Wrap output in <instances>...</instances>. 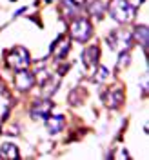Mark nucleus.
<instances>
[{
	"label": "nucleus",
	"instance_id": "obj_1",
	"mask_svg": "<svg viewBox=\"0 0 149 160\" xmlns=\"http://www.w3.org/2000/svg\"><path fill=\"white\" fill-rule=\"evenodd\" d=\"M107 11L111 18L118 24H129L137 15V8L131 4V0H111Z\"/></svg>",
	"mask_w": 149,
	"mask_h": 160
},
{
	"label": "nucleus",
	"instance_id": "obj_2",
	"mask_svg": "<svg viewBox=\"0 0 149 160\" xmlns=\"http://www.w3.org/2000/svg\"><path fill=\"white\" fill-rule=\"evenodd\" d=\"M69 37L77 42H87L93 37V26L87 17H77L69 22Z\"/></svg>",
	"mask_w": 149,
	"mask_h": 160
},
{
	"label": "nucleus",
	"instance_id": "obj_3",
	"mask_svg": "<svg viewBox=\"0 0 149 160\" xmlns=\"http://www.w3.org/2000/svg\"><path fill=\"white\" fill-rule=\"evenodd\" d=\"M6 64L9 66L11 69L20 71V69H27L31 66V57H29V51L26 48H13V49L6 55Z\"/></svg>",
	"mask_w": 149,
	"mask_h": 160
},
{
	"label": "nucleus",
	"instance_id": "obj_4",
	"mask_svg": "<svg viewBox=\"0 0 149 160\" xmlns=\"http://www.w3.org/2000/svg\"><path fill=\"white\" fill-rule=\"evenodd\" d=\"M107 44L113 51H129L131 44H133V37H131L129 31H124V29H113L107 35Z\"/></svg>",
	"mask_w": 149,
	"mask_h": 160
},
{
	"label": "nucleus",
	"instance_id": "obj_5",
	"mask_svg": "<svg viewBox=\"0 0 149 160\" xmlns=\"http://www.w3.org/2000/svg\"><path fill=\"white\" fill-rule=\"evenodd\" d=\"M124 98H126V95H124V89L120 86L109 88V89H106L102 93V102L107 108H111V109H118L120 106L124 104Z\"/></svg>",
	"mask_w": 149,
	"mask_h": 160
},
{
	"label": "nucleus",
	"instance_id": "obj_6",
	"mask_svg": "<svg viewBox=\"0 0 149 160\" xmlns=\"http://www.w3.org/2000/svg\"><path fill=\"white\" fill-rule=\"evenodd\" d=\"M53 102L49 98H40V100H35V104L31 106V118L33 120H46L47 117L51 115V109H53Z\"/></svg>",
	"mask_w": 149,
	"mask_h": 160
},
{
	"label": "nucleus",
	"instance_id": "obj_7",
	"mask_svg": "<svg viewBox=\"0 0 149 160\" xmlns=\"http://www.w3.org/2000/svg\"><path fill=\"white\" fill-rule=\"evenodd\" d=\"M35 86V75L29 73L27 69H20L17 71V75H15V88L18 91H29L31 88Z\"/></svg>",
	"mask_w": 149,
	"mask_h": 160
},
{
	"label": "nucleus",
	"instance_id": "obj_8",
	"mask_svg": "<svg viewBox=\"0 0 149 160\" xmlns=\"http://www.w3.org/2000/svg\"><path fill=\"white\" fill-rule=\"evenodd\" d=\"M60 13H62V17L67 20H73L80 17V13H82V4L77 2V0H62L60 2Z\"/></svg>",
	"mask_w": 149,
	"mask_h": 160
},
{
	"label": "nucleus",
	"instance_id": "obj_9",
	"mask_svg": "<svg viewBox=\"0 0 149 160\" xmlns=\"http://www.w3.org/2000/svg\"><path fill=\"white\" fill-rule=\"evenodd\" d=\"M71 49V44L67 38H64V35H58L55 42H51V53L57 57L58 60H64L67 57V53Z\"/></svg>",
	"mask_w": 149,
	"mask_h": 160
},
{
	"label": "nucleus",
	"instance_id": "obj_10",
	"mask_svg": "<svg viewBox=\"0 0 149 160\" xmlns=\"http://www.w3.org/2000/svg\"><path fill=\"white\" fill-rule=\"evenodd\" d=\"M98 58H100L98 42L84 48V51H82V60H84V64H86L87 68H97V66H98Z\"/></svg>",
	"mask_w": 149,
	"mask_h": 160
},
{
	"label": "nucleus",
	"instance_id": "obj_11",
	"mask_svg": "<svg viewBox=\"0 0 149 160\" xmlns=\"http://www.w3.org/2000/svg\"><path fill=\"white\" fill-rule=\"evenodd\" d=\"M82 8L87 11L89 17H95V18H98V20L102 18L104 13H106V6H104L102 0H84V6H82Z\"/></svg>",
	"mask_w": 149,
	"mask_h": 160
},
{
	"label": "nucleus",
	"instance_id": "obj_12",
	"mask_svg": "<svg viewBox=\"0 0 149 160\" xmlns=\"http://www.w3.org/2000/svg\"><path fill=\"white\" fill-rule=\"evenodd\" d=\"M11 102H13V98H11L9 91L0 84V120H7V115H9L11 106H13Z\"/></svg>",
	"mask_w": 149,
	"mask_h": 160
},
{
	"label": "nucleus",
	"instance_id": "obj_13",
	"mask_svg": "<svg viewBox=\"0 0 149 160\" xmlns=\"http://www.w3.org/2000/svg\"><path fill=\"white\" fill-rule=\"evenodd\" d=\"M133 37V42H137L138 46H142V49L147 53V44H149V31H147V26H137L135 31L131 33Z\"/></svg>",
	"mask_w": 149,
	"mask_h": 160
},
{
	"label": "nucleus",
	"instance_id": "obj_14",
	"mask_svg": "<svg viewBox=\"0 0 149 160\" xmlns=\"http://www.w3.org/2000/svg\"><path fill=\"white\" fill-rule=\"evenodd\" d=\"M46 126H47V131H49L51 135H57L60 131L64 129V126H66V118H64V115H55V117H47L46 118Z\"/></svg>",
	"mask_w": 149,
	"mask_h": 160
},
{
	"label": "nucleus",
	"instance_id": "obj_15",
	"mask_svg": "<svg viewBox=\"0 0 149 160\" xmlns=\"http://www.w3.org/2000/svg\"><path fill=\"white\" fill-rule=\"evenodd\" d=\"M0 158H9V160H18L20 155H18V149L15 144H2L0 148Z\"/></svg>",
	"mask_w": 149,
	"mask_h": 160
},
{
	"label": "nucleus",
	"instance_id": "obj_16",
	"mask_svg": "<svg viewBox=\"0 0 149 160\" xmlns=\"http://www.w3.org/2000/svg\"><path fill=\"white\" fill-rule=\"evenodd\" d=\"M107 77H109V71H107V68H104V66H97V71H95V77H93V82H97V84H100V82L107 80Z\"/></svg>",
	"mask_w": 149,
	"mask_h": 160
},
{
	"label": "nucleus",
	"instance_id": "obj_17",
	"mask_svg": "<svg viewBox=\"0 0 149 160\" xmlns=\"http://www.w3.org/2000/svg\"><path fill=\"white\" fill-rule=\"evenodd\" d=\"M129 51H122L118 57V62H117V69H124V68H127L129 66Z\"/></svg>",
	"mask_w": 149,
	"mask_h": 160
},
{
	"label": "nucleus",
	"instance_id": "obj_18",
	"mask_svg": "<svg viewBox=\"0 0 149 160\" xmlns=\"http://www.w3.org/2000/svg\"><path fill=\"white\" fill-rule=\"evenodd\" d=\"M24 11H26V8H20V9L17 11V13H15V15H13V17H15V18H17V17H20V15H22V13H24Z\"/></svg>",
	"mask_w": 149,
	"mask_h": 160
},
{
	"label": "nucleus",
	"instance_id": "obj_19",
	"mask_svg": "<svg viewBox=\"0 0 149 160\" xmlns=\"http://www.w3.org/2000/svg\"><path fill=\"white\" fill-rule=\"evenodd\" d=\"M44 2H53V0H44Z\"/></svg>",
	"mask_w": 149,
	"mask_h": 160
},
{
	"label": "nucleus",
	"instance_id": "obj_20",
	"mask_svg": "<svg viewBox=\"0 0 149 160\" xmlns=\"http://www.w3.org/2000/svg\"><path fill=\"white\" fill-rule=\"evenodd\" d=\"M0 131H2V129H0Z\"/></svg>",
	"mask_w": 149,
	"mask_h": 160
}]
</instances>
